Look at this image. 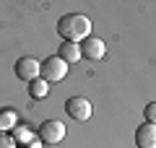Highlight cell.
Returning <instances> with one entry per match:
<instances>
[{"label":"cell","mask_w":156,"mask_h":148,"mask_svg":"<svg viewBox=\"0 0 156 148\" xmlns=\"http://www.w3.org/2000/svg\"><path fill=\"white\" fill-rule=\"evenodd\" d=\"M65 112L73 117L76 122H86V120H91V101L86 96H70L65 101Z\"/></svg>","instance_id":"4"},{"label":"cell","mask_w":156,"mask_h":148,"mask_svg":"<svg viewBox=\"0 0 156 148\" xmlns=\"http://www.w3.org/2000/svg\"><path fill=\"white\" fill-rule=\"evenodd\" d=\"M47 91H50V83H47L44 78H37V81L29 83V96L31 99H44Z\"/></svg>","instance_id":"9"},{"label":"cell","mask_w":156,"mask_h":148,"mask_svg":"<svg viewBox=\"0 0 156 148\" xmlns=\"http://www.w3.org/2000/svg\"><path fill=\"white\" fill-rule=\"evenodd\" d=\"M65 76H68V62L60 60L57 55L47 57V60L42 62V76H39V78H44L47 83H60Z\"/></svg>","instance_id":"2"},{"label":"cell","mask_w":156,"mask_h":148,"mask_svg":"<svg viewBox=\"0 0 156 148\" xmlns=\"http://www.w3.org/2000/svg\"><path fill=\"white\" fill-rule=\"evenodd\" d=\"M62 138H65V125H62L60 120H47L39 125V140L42 143H60Z\"/></svg>","instance_id":"5"},{"label":"cell","mask_w":156,"mask_h":148,"mask_svg":"<svg viewBox=\"0 0 156 148\" xmlns=\"http://www.w3.org/2000/svg\"><path fill=\"white\" fill-rule=\"evenodd\" d=\"M13 120H16V115H13V112H3V115H0V127H11Z\"/></svg>","instance_id":"11"},{"label":"cell","mask_w":156,"mask_h":148,"mask_svg":"<svg viewBox=\"0 0 156 148\" xmlns=\"http://www.w3.org/2000/svg\"><path fill=\"white\" fill-rule=\"evenodd\" d=\"M143 117H146V122L156 125V101H148V104H146V109H143Z\"/></svg>","instance_id":"10"},{"label":"cell","mask_w":156,"mask_h":148,"mask_svg":"<svg viewBox=\"0 0 156 148\" xmlns=\"http://www.w3.org/2000/svg\"><path fill=\"white\" fill-rule=\"evenodd\" d=\"M0 148H13V140L11 138H0Z\"/></svg>","instance_id":"12"},{"label":"cell","mask_w":156,"mask_h":148,"mask_svg":"<svg viewBox=\"0 0 156 148\" xmlns=\"http://www.w3.org/2000/svg\"><path fill=\"white\" fill-rule=\"evenodd\" d=\"M57 57L65 60L68 65H70V62H78V60H81V47H78L76 42H62L60 49H57Z\"/></svg>","instance_id":"8"},{"label":"cell","mask_w":156,"mask_h":148,"mask_svg":"<svg viewBox=\"0 0 156 148\" xmlns=\"http://www.w3.org/2000/svg\"><path fill=\"white\" fill-rule=\"evenodd\" d=\"M57 34H60L65 42H83V39L91 37V21L89 16H83V13H65V16H60V21H57Z\"/></svg>","instance_id":"1"},{"label":"cell","mask_w":156,"mask_h":148,"mask_svg":"<svg viewBox=\"0 0 156 148\" xmlns=\"http://www.w3.org/2000/svg\"><path fill=\"white\" fill-rule=\"evenodd\" d=\"M16 76L21 78V81H26V83H31V81H37L39 76H42V65H39V60L37 57H31V55H26V57H18L16 60Z\"/></svg>","instance_id":"3"},{"label":"cell","mask_w":156,"mask_h":148,"mask_svg":"<svg viewBox=\"0 0 156 148\" xmlns=\"http://www.w3.org/2000/svg\"><path fill=\"white\" fill-rule=\"evenodd\" d=\"M135 146L138 148H156V125L143 122L135 130Z\"/></svg>","instance_id":"7"},{"label":"cell","mask_w":156,"mask_h":148,"mask_svg":"<svg viewBox=\"0 0 156 148\" xmlns=\"http://www.w3.org/2000/svg\"><path fill=\"white\" fill-rule=\"evenodd\" d=\"M31 148H39V146H31Z\"/></svg>","instance_id":"13"},{"label":"cell","mask_w":156,"mask_h":148,"mask_svg":"<svg viewBox=\"0 0 156 148\" xmlns=\"http://www.w3.org/2000/svg\"><path fill=\"white\" fill-rule=\"evenodd\" d=\"M104 52H107L104 42L96 39V37H89V39L81 42V57H86V60H101Z\"/></svg>","instance_id":"6"}]
</instances>
